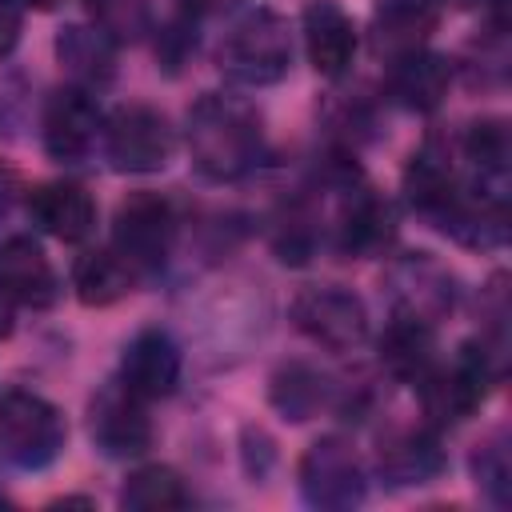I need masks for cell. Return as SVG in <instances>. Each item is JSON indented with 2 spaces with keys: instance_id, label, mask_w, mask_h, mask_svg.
<instances>
[{
  "instance_id": "obj_1",
  "label": "cell",
  "mask_w": 512,
  "mask_h": 512,
  "mask_svg": "<svg viewBox=\"0 0 512 512\" xmlns=\"http://www.w3.org/2000/svg\"><path fill=\"white\" fill-rule=\"evenodd\" d=\"M184 136H188V152H192L196 172L216 180V184L248 176L264 156L260 112L240 96L204 92L188 108Z\"/></svg>"
},
{
  "instance_id": "obj_2",
  "label": "cell",
  "mask_w": 512,
  "mask_h": 512,
  "mask_svg": "<svg viewBox=\"0 0 512 512\" xmlns=\"http://www.w3.org/2000/svg\"><path fill=\"white\" fill-rule=\"evenodd\" d=\"M292 64V32L288 20L272 8L248 12L224 40L220 48V68L228 80L244 88H264L276 84Z\"/></svg>"
},
{
  "instance_id": "obj_3",
  "label": "cell",
  "mask_w": 512,
  "mask_h": 512,
  "mask_svg": "<svg viewBox=\"0 0 512 512\" xmlns=\"http://www.w3.org/2000/svg\"><path fill=\"white\" fill-rule=\"evenodd\" d=\"M68 424L56 404L36 392L8 388L0 392V448L20 468H44L64 452Z\"/></svg>"
},
{
  "instance_id": "obj_4",
  "label": "cell",
  "mask_w": 512,
  "mask_h": 512,
  "mask_svg": "<svg viewBox=\"0 0 512 512\" xmlns=\"http://www.w3.org/2000/svg\"><path fill=\"white\" fill-rule=\"evenodd\" d=\"M100 136H104V156L112 160V168L128 172V176L160 172L172 160V148H176V132H172L168 116L152 104L112 108Z\"/></svg>"
},
{
  "instance_id": "obj_5",
  "label": "cell",
  "mask_w": 512,
  "mask_h": 512,
  "mask_svg": "<svg viewBox=\"0 0 512 512\" xmlns=\"http://www.w3.org/2000/svg\"><path fill=\"white\" fill-rule=\"evenodd\" d=\"M292 324L324 352H356L368 340V308L340 284L304 288L292 300Z\"/></svg>"
},
{
  "instance_id": "obj_6",
  "label": "cell",
  "mask_w": 512,
  "mask_h": 512,
  "mask_svg": "<svg viewBox=\"0 0 512 512\" xmlns=\"http://www.w3.org/2000/svg\"><path fill=\"white\" fill-rule=\"evenodd\" d=\"M176 244V212L156 192H136L116 208L112 220V248L136 268L156 272Z\"/></svg>"
},
{
  "instance_id": "obj_7",
  "label": "cell",
  "mask_w": 512,
  "mask_h": 512,
  "mask_svg": "<svg viewBox=\"0 0 512 512\" xmlns=\"http://www.w3.org/2000/svg\"><path fill=\"white\" fill-rule=\"evenodd\" d=\"M296 476H300V492L312 508L344 512V508H356L364 500L360 456L340 436H320L316 444H308V452L300 456Z\"/></svg>"
},
{
  "instance_id": "obj_8",
  "label": "cell",
  "mask_w": 512,
  "mask_h": 512,
  "mask_svg": "<svg viewBox=\"0 0 512 512\" xmlns=\"http://www.w3.org/2000/svg\"><path fill=\"white\" fill-rule=\"evenodd\" d=\"M492 388V360L480 344H464L456 352V360L440 372H428L420 380V396H424V412L440 424L464 420L472 416Z\"/></svg>"
},
{
  "instance_id": "obj_9",
  "label": "cell",
  "mask_w": 512,
  "mask_h": 512,
  "mask_svg": "<svg viewBox=\"0 0 512 512\" xmlns=\"http://www.w3.org/2000/svg\"><path fill=\"white\" fill-rule=\"evenodd\" d=\"M100 128H104V116H100L88 88L68 84V88L48 96L40 136H44V152L52 160H84L92 152Z\"/></svg>"
},
{
  "instance_id": "obj_10",
  "label": "cell",
  "mask_w": 512,
  "mask_h": 512,
  "mask_svg": "<svg viewBox=\"0 0 512 512\" xmlns=\"http://www.w3.org/2000/svg\"><path fill=\"white\" fill-rule=\"evenodd\" d=\"M152 420L144 412V400L132 396L124 384L104 388L92 400V440L112 460H132L152 448Z\"/></svg>"
},
{
  "instance_id": "obj_11",
  "label": "cell",
  "mask_w": 512,
  "mask_h": 512,
  "mask_svg": "<svg viewBox=\"0 0 512 512\" xmlns=\"http://www.w3.org/2000/svg\"><path fill=\"white\" fill-rule=\"evenodd\" d=\"M180 348L164 328H144L128 340L124 360H120V384L140 396V400H160L172 396L180 384Z\"/></svg>"
},
{
  "instance_id": "obj_12",
  "label": "cell",
  "mask_w": 512,
  "mask_h": 512,
  "mask_svg": "<svg viewBox=\"0 0 512 512\" xmlns=\"http://www.w3.org/2000/svg\"><path fill=\"white\" fill-rule=\"evenodd\" d=\"M304 48L320 76L340 80L356 56V24L336 0H312L304 8Z\"/></svg>"
},
{
  "instance_id": "obj_13",
  "label": "cell",
  "mask_w": 512,
  "mask_h": 512,
  "mask_svg": "<svg viewBox=\"0 0 512 512\" xmlns=\"http://www.w3.org/2000/svg\"><path fill=\"white\" fill-rule=\"evenodd\" d=\"M0 284L16 304L48 308L60 296V280L52 272V260L32 236H8L0 240Z\"/></svg>"
},
{
  "instance_id": "obj_14",
  "label": "cell",
  "mask_w": 512,
  "mask_h": 512,
  "mask_svg": "<svg viewBox=\"0 0 512 512\" xmlns=\"http://www.w3.org/2000/svg\"><path fill=\"white\" fill-rule=\"evenodd\" d=\"M28 216L56 240L80 244L96 228V204L92 196L72 180H48L28 192Z\"/></svg>"
},
{
  "instance_id": "obj_15",
  "label": "cell",
  "mask_w": 512,
  "mask_h": 512,
  "mask_svg": "<svg viewBox=\"0 0 512 512\" xmlns=\"http://www.w3.org/2000/svg\"><path fill=\"white\" fill-rule=\"evenodd\" d=\"M392 284H396V304H400L396 312L420 316L428 324H436V316L452 312V304H456V288H452L448 268L436 264L428 252L400 260L392 272Z\"/></svg>"
},
{
  "instance_id": "obj_16",
  "label": "cell",
  "mask_w": 512,
  "mask_h": 512,
  "mask_svg": "<svg viewBox=\"0 0 512 512\" xmlns=\"http://www.w3.org/2000/svg\"><path fill=\"white\" fill-rule=\"evenodd\" d=\"M56 60L76 88H100L116 76V40L100 24H64L56 36Z\"/></svg>"
},
{
  "instance_id": "obj_17",
  "label": "cell",
  "mask_w": 512,
  "mask_h": 512,
  "mask_svg": "<svg viewBox=\"0 0 512 512\" xmlns=\"http://www.w3.org/2000/svg\"><path fill=\"white\" fill-rule=\"evenodd\" d=\"M432 352H436V336L432 324L408 312H396L380 336V364L396 376V380H424L432 372Z\"/></svg>"
},
{
  "instance_id": "obj_18",
  "label": "cell",
  "mask_w": 512,
  "mask_h": 512,
  "mask_svg": "<svg viewBox=\"0 0 512 512\" xmlns=\"http://www.w3.org/2000/svg\"><path fill=\"white\" fill-rule=\"evenodd\" d=\"M448 80H452L448 60L436 56V52L416 48V52L392 60L388 88H392V96H396L404 108H412V112H432V108L444 100Z\"/></svg>"
},
{
  "instance_id": "obj_19",
  "label": "cell",
  "mask_w": 512,
  "mask_h": 512,
  "mask_svg": "<svg viewBox=\"0 0 512 512\" xmlns=\"http://www.w3.org/2000/svg\"><path fill=\"white\" fill-rule=\"evenodd\" d=\"M396 240V212L372 192H356L340 216V248L348 256H380Z\"/></svg>"
},
{
  "instance_id": "obj_20",
  "label": "cell",
  "mask_w": 512,
  "mask_h": 512,
  "mask_svg": "<svg viewBox=\"0 0 512 512\" xmlns=\"http://www.w3.org/2000/svg\"><path fill=\"white\" fill-rule=\"evenodd\" d=\"M136 284V268L116 248H92L72 264V288L76 300L88 308H108L120 296H128Z\"/></svg>"
},
{
  "instance_id": "obj_21",
  "label": "cell",
  "mask_w": 512,
  "mask_h": 512,
  "mask_svg": "<svg viewBox=\"0 0 512 512\" xmlns=\"http://www.w3.org/2000/svg\"><path fill=\"white\" fill-rule=\"evenodd\" d=\"M404 196L412 208L440 216L456 200V172H452L448 152H440L436 144H424L404 168Z\"/></svg>"
},
{
  "instance_id": "obj_22",
  "label": "cell",
  "mask_w": 512,
  "mask_h": 512,
  "mask_svg": "<svg viewBox=\"0 0 512 512\" xmlns=\"http://www.w3.org/2000/svg\"><path fill=\"white\" fill-rule=\"evenodd\" d=\"M436 28V8L432 0H384L376 12V48L396 56H408L424 48L428 32Z\"/></svg>"
},
{
  "instance_id": "obj_23",
  "label": "cell",
  "mask_w": 512,
  "mask_h": 512,
  "mask_svg": "<svg viewBox=\"0 0 512 512\" xmlns=\"http://www.w3.org/2000/svg\"><path fill=\"white\" fill-rule=\"evenodd\" d=\"M464 156L472 160L480 176V196L504 200V180H508V160H512V136L504 120H476L464 132Z\"/></svg>"
},
{
  "instance_id": "obj_24",
  "label": "cell",
  "mask_w": 512,
  "mask_h": 512,
  "mask_svg": "<svg viewBox=\"0 0 512 512\" xmlns=\"http://www.w3.org/2000/svg\"><path fill=\"white\" fill-rule=\"evenodd\" d=\"M440 468H444L440 440L432 432H424V428L400 432L396 440H388L380 448V472L392 484H428Z\"/></svg>"
},
{
  "instance_id": "obj_25",
  "label": "cell",
  "mask_w": 512,
  "mask_h": 512,
  "mask_svg": "<svg viewBox=\"0 0 512 512\" xmlns=\"http://www.w3.org/2000/svg\"><path fill=\"white\" fill-rule=\"evenodd\" d=\"M268 400L272 408L284 416V420H312L324 404H328V376H320L312 364H284L276 376H272V388H268Z\"/></svg>"
},
{
  "instance_id": "obj_26",
  "label": "cell",
  "mask_w": 512,
  "mask_h": 512,
  "mask_svg": "<svg viewBox=\"0 0 512 512\" xmlns=\"http://www.w3.org/2000/svg\"><path fill=\"white\" fill-rule=\"evenodd\" d=\"M120 504L128 512H172V508H188L192 496L180 472H172L168 464H144L120 488Z\"/></svg>"
},
{
  "instance_id": "obj_27",
  "label": "cell",
  "mask_w": 512,
  "mask_h": 512,
  "mask_svg": "<svg viewBox=\"0 0 512 512\" xmlns=\"http://www.w3.org/2000/svg\"><path fill=\"white\" fill-rule=\"evenodd\" d=\"M472 476L476 484L492 496V504H508V488H512V468H508V448L504 436H492L476 456H472Z\"/></svg>"
},
{
  "instance_id": "obj_28",
  "label": "cell",
  "mask_w": 512,
  "mask_h": 512,
  "mask_svg": "<svg viewBox=\"0 0 512 512\" xmlns=\"http://www.w3.org/2000/svg\"><path fill=\"white\" fill-rule=\"evenodd\" d=\"M192 24H196V20L180 16V20L160 36V52H164V64H168V68L184 64V56L196 48V28H192Z\"/></svg>"
},
{
  "instance_id": "obj_29",
  "label": "cell",
  "mask_w": 512,
  "mask_h": 512,
  "mask_svg": "<svg viewBox=\"0 0 512 512\" xmlns=\"http://www.w3.org/2000/svg\"><path fill=\"white\" fill-rule=\"evenodd\" d=\"M92 12L100 16V28L120 32L124 24H136V0H88Z\"/></svg>"
},
{
  "instance_id": "obj_30",
  "label": "cell",
  "mask_w": 512,
  "mask_h": 512,
  "mask_svg": "<svg viewBox=\"0 0 512 512\" xmlns=\"http://www.w3.org/2000/svg\"><path fill=\"white\" fill-rule=\"evenodd\" d=\"M24 32V8L16 0H0V56H8L20 44Z\"/></svg>"
},
{
  "instance_id": "obj_31",
  "label": "cell",
  "mask_w": 512,
  "mask_h": 512,
  "mask_svg": "<svg viewBox=\"0 0 512 512\" xmlns=\"http://www.w3.org/2000/svg\"><path fill=\"white\" fill-rule=\"evenodd\" d=\"M20 176H16V168H8V164H0V224L12 216V208H16V200H20Z\"/></svg>"
},
{
  "instance_id": "obj_32",
  "label": "cell",
  "mask_w": 512,
  "mask_h": 512,
  "mask_svg": "<svg viewBox=\"0 0 512 512\" xmlns=\"http://www.w3.org/2000/svg\"><path fill=\"white\" fill-rule=\"evenodd\" d=\"M240 0H180V16L188 20H200V16H216V12H228L236 8Z\"/></svg>"
},
{
  "instance_id": "obj_33",
  "label": "cell",
  "mask_w": 512,
  "mask_h": 512,
  "mask_svg": "<svg viewBox=\"0 0 512 512\" xmlns=\"http://www.w3.org/2000/svg\"><path fill=\"white\" fill-rule=\"evenodd\" d=\"M16 328V300L4 292V284H0V340L8 336Z\"/></svg>"
},
{
  "instance_id": "obj_34",
  "label": "cell",
  "mask_w": 512,
  "mask_h": 512,
  "mask_svg": "<svg viewBox=\"0 0 512 512\" xmlns=\"http://www.w3.org/2000/svg\"><path fill=\"white\" fill-rule=\"evenodd\" d=\"M20 8H36V12H48V8H56L60 0H16Z\"/></svg>"
}]
</instances>
